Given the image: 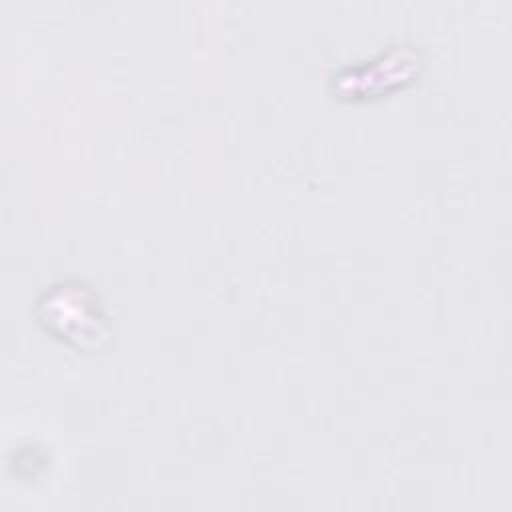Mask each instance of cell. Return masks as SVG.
I'll return each instance as SVG.
<instances>
[{"mask_svg": "<svg viewBox=\"0 0 512 512\" xmlns=\"http://www.w3.org/2000/svg\"><path fill=\"white\" fill-rule=\"evenodd\" d=\"M72 304L74 314L44 294L38 302L40 320L54 334L66 340H76L82 348H86L88 340L98 344V338L106 336V322L94 294L80 284H72Z\"/></svg>", "mask_w": 512, "mask_h": 512, "instance_id": "obj_1", "label": "cell"}]
</instances>
